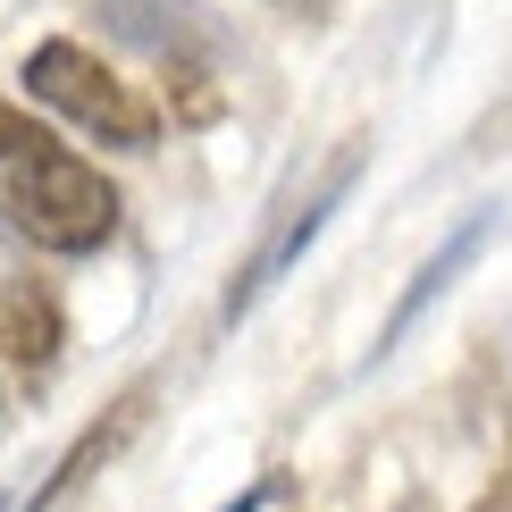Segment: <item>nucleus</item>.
<instances>
[{
	"mask_svg": "<svg viewBox=\"0 0 512 512\" xmlns=\"http://www.w3.org/2000/svg\"><path fill=\"white\" fill-rule=\"evenodd\" d=\"M0 227L59 261H84L118 236V185L9 101H0Z\"/></svg>",
	"mask_w": 512,
	"mask_h": 512,
	"instance_id": "1",
	"label": "nucleus"
},
{
	"mask_svg": "<svg viewBox=\"0 0 512 512\" xmlns=\"http://www.w3.org/2000/svg\"><path fill=\"white\" fill-rule=\"evenodd\" d=\"M26 84L34 101H51L59 118H76L93 143H110V152H152L160 143V110L126 84L101 51H84V42H34L26 51Z\"/></svg>",
	"mask_w": 512,
	"mask_h": 512,
	"instance_id": "2",
	"label": "nucleus"
},
{
	"mask_svg": "<svg viewBox=\"0 0 512 512\" xmlns=\"http://www.w3.org/2000/svg\"><path fill=\"white\" fill-rule=\"evenodd\" d=\"M353 168H361V152H345V160H336V168H328V177L311 185L303 202L286 210V227H277V236H269V244H261V252H252V261H244V277H236V286H227V319H244V311H252V303H261V294L277 286V277H286V269H294V261H303V252H311V236H319V227H328V210H336V202L353 194Z\"/></svg>",
	"mask_w": 512,
	"mask_h": 512,
	"instance_id": "3",
	"label": "nucleus"
},
{
	"mask_svg": "<svg viewBox=\"0 0 512 512\" xmlns=\"http://www.w3.org/2000/svg\"><path fill=\"white\" fill-rule=\"evenodd\" d=\"M479 244H487V210H471V219H462V227H454V236H445V244H437V261H429V269H420V277H412V294H403V303L387 311V328H378V345H370V353H395V345H403V336H412V319H420V311H429V303H437V294H445V286H454V277H462V269H471V261H479Z\"/></svg>",
	"mask_w": 512,
	"mask_h": 512,
	"instance_id": "4",
	"label": "nucleus"
},
{
	"mask_svg": "<svg viewBox=\"0 0 512 512\" xmlns=\"http://www.w3.org/2000/svg\"><path fill=\"white\" fill-rule=\"evenodd\" d=\"M135 429H143V387H135V395H126V403H118V412H110V420H101V429H84V437H76V454H68V462H59V471H51V487H42V496H34V512H51L59 496H68V487H84V479H93V471H101V462H110V454H118V445H126V437H135Z\"/></svg>",
	"mask_w": 512,
	"mask_h": 512,
	"instance_id": "5",
	"label": "nucleus"
},
{
	"mask_svg": "<svg viewBox=\"0 0 512 512\" xmlns=\"http://www.w3.org/2000/svg\"><path fill=\"white\" fill-rule=\"evenodd\" d=\"M269 496H277V479H252V487H244V496H236V504H219V512H261Z\"/></svg>",
	"mask_w": 512,
	"mask_h": 512,
	"instance_id": "6",
	"label": "nucleus"
},
{
	"mask_svg": "<svg viewBox=\"0 0 512 512\" xmlns=\"http://www.w3.org/2000/svg\"><path fill=\"white\" fill-rule=\"evenodd\" d=\"M471 512H512V462H504V479H496V487H487V496H479Z\"/></svg>",
	"mask_w": 512,
	"mask_h": 512,
	"instance_id": "7",
	"label": "nucleus"
}]
</instances>
